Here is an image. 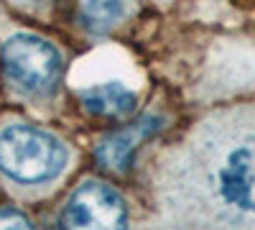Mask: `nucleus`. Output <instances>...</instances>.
<instances>
[{"label":"nucleus","instance_id":"nucleus-8","mask_svg":"<svg viewBox=\"0 0 255 230\" xmlns=\"http://www.w3.org/2000/svg\"><path fill=\"white\" fill-rule=\"evenodd\" d=\"M0 228H31V220L23 213L3 207V210H0Z\"/></svg>","mask_w":255,"mask_h":230},{"label":"nucleus","instance_id":"nucleus-4","mask_svg":"<svg viewBox=\"0 0 255 230\" xmlns=\"http://www.w3.org/2000/svg\"><path fill=\"white\" fill-rule=\"evenodd\" d=\"M125 220L123 197L102 182L82 184L61 213L64 228H123Z\"/></svg>","mask_w":255,"mask_h":230},{"label":"nucleus","instance_id":"nucleus-5","mask_svg":"<svg viewBox=\"0 0 255 230\" xmlns=\"http://www.w3.org/2000/svg\"><path fill=\"white\" fill-rule=\"evenodd\" d=\"M156 131H161V120L153 118V115H145L138 123H130V125H125V128L110 133L108 138H102L95 156H97V161L105 166V169L123 172V169L130 166L135 149L145 138H151Z\"/></svg>","mask_w":255,"mask_h":230},{"label":"nucleus","instance_id":"nucleus-2","mask_svg":"<svg viewBox=\"0 0 255 230\" xmlns=\"http://www.w3.org/2000/svg\"><path fill=\"white\" fill-rule=\"evenodd\" d=\"M64 164H67V149L61 141L33 125H8L0 131V172L5 177L38 184L54 179Z\"/></svg>","mask_w":255,"mask_h":230},{"label":"nucleus","instance_id":"nucleus-1","mask_svg":"<svg viewBox=\"0 0 255 230\" xmlns=\"http://www.w3.org/2000/svg\"><path fill=\"white\" fill-rule=\"evenodd\" d=\"M156 192L176 225L255 228V105L199 120L163 159Z\"/></svg>","mask_w":255,"mask_h":230},{"label":"nucleus","instance_id":"nucleus-7","mask_svg":"<svg viewBox=\"0 0 255 230\" xmlns=\"http://www.w3.org/2000/svg\"><path fill=\"white\" fill-rule=\"evenodd\" d=\"M79 10L92 28H110L123 18L125 0H79Z\"/></svg>","mask_w":255,"mask_h":230},{"label":"nucleus","instance_id":"nucleus-3","mask_svg":"<svg viewBox=\"0 0 255 230\" xmlns=\"http://www.w3.org/2000/svg\"><path fill=\"white\" fill-rule=\"evenodd\" d=\"M3 69L26 92H46L61 69V56L49 41L18 33L3 46Z\"/></svg>","mask_w":255,"mask_h":230},{"label":"nucleus","instance_id":"nucleus-6","mask_svg":"<svg viewBox=\"0 0 255 230\" xmlns=\"http://www.w3.org/2000/svg\"><path fill=\"white\" fill-rule=\"evenodd\" d=\"M84 108L102 118H125L138 105V97L133 90H128L118 82H105V85L90 87L82 92Z\"/></svg>","mask_w":255,"mask_h":230}]
</instances>
